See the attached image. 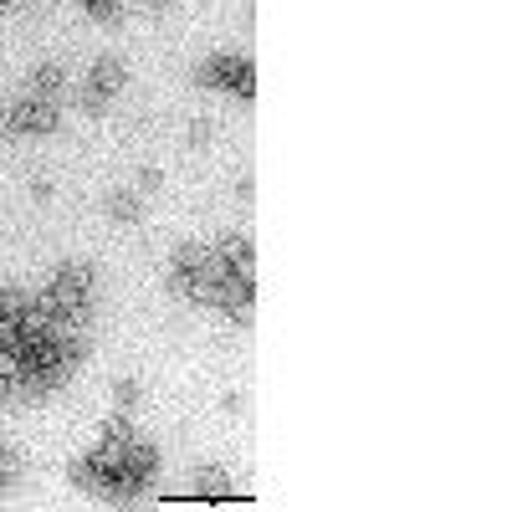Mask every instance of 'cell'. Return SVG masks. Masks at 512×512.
<instances>
[{"label": "cell", "mask_w": 512, "mask_h": 512, "mask_svg": "<svg viewBox=\"0 0 512 512\" xmlns=\"http://www.w3.org/2000/svg\"><path fill=\"white\" fill-rule=\"evenodd\" d=\"M11 6H16V0H0V11H11Z\"/></svg>", "instance_id": "19"}, {"label": "cell", "mask_w": 512, "mask_h": 512, "mask_svg": "<svg viewBox=\"0 0 512 512\" xmlns=\"http://www.w3.org/2000/svg\"><path fill=\"white\" fill-rule=\"evenodd\" d=\"M128 82V67L118 62V57H98L93 62V72H88V88L77 93V103L88 108V113H103L108 103H113V93Z\"/></svg>", "instance_id": "3"}, {"label": "cell", "mask_w": 512, "mask_h": 512, "mask_svg": "<svg viewBox=\"0 0 512 512\" xmlns=\"http://www.w3.org/2000/svg\"><path fill=\"white\" fill-rule=\"evenodd\" d=\"M200 88H226V93H241V98H251L256 93V67L246 62V57H231V52H221V57H210L205 67H200Z\"/></svg>", "instance_id": "2"}, {"label": "cell", "mask_w": 512, "mask_h": 512, "mask_svg": "<svg viewBox=\"0 0 512 512\" xmlns=\"http://www.w3.org/2000/svg\"><path fill=\"white\" fill-rule=\"evenodd\" d=\"M149 6H175V0H149Z\"/></svg>", "instance_id": "18"}, {"label": "cell", "mask_w": 512, "mask_h": 512, "mask_svg": "<svg viewBox=\"0 0 512 512\" xmlns=\"http://www.w3.org/2000/svg\"><path fill=\"white\" fill-rule=\"evenodd\" d=\"M67 477H72V487H98V466H93V456H77L72 466H67Z\"/></svg>", "instance_id": "11"}, {"label": "cell", "mask_w": 512, "mask_h": 512, "mask_svg": "<svg viewBox=\"0 0 512 512\" xmlns=\"http://www.w3.org/2000/svg\"><path fill=\"white\" fill-rule=\"evenodd\" d=\"M47 297H52V308L62 313V323H67V328H82V323L93 318L98 272H93L88 262H62V267L52 272V287H47Z\"/></svg>", "instance_id": "1"}, {"label": "cell", "mask_w": 512, "mask_h": 512, "mask_svg": "<svg viewBox=\"0 0 512 512\" xmlns=\"http://www.w3.org/2000/svg\"><path fill=\"white\" fill-rule=\"evenodd\" d=\"M185 139H190V149H205L210 139H216V123H210V118H195V123L185 128Z\"/></svg>", "instance_id": "12"}, {"label": "cell", "mask_w": 512, "mask_h": 512, "mask_svg": "<svg viewBox=\"0 0 512 512\" xmlns=\"http://www.w3.org/2000/svg\"><path fill=\"white\" fill-rule=\"evenodd\" d=\"M128 441H134V425H128L123 415H113V420H103V436H98V446H113V451H123Z\"/></svg>", "instance_id": "9"}, {"label": "cell", "mask_w": 512, "mask_h": 512, "mask_svg": "<svg viewBox=\"0 0 512 512\" xmlns=\"http://www.w3.org/2000/svg\"><path fill=\"white\" fill-rule=\"evenodd\" d=\"M26 303H31L26 292H16V287H0V323H21Z\"/></svg>", "instance_id": "10"}, {"label": "cell", "mask_w": 512, "mask_h": 512, "mask_svg": "<svg viewBox=\"0 0 512 512\" xmlns=\"http://www.w3.org/2000/svg\"><path fill=\"white\" fill-rule=\"evenodd\" d=\"M103 210H108L113 221H123V226H134V221L144 216V200H139L134 190H118V195H108V205H103Z\"/></svg>", "instance_id": "8"}, {"label": "cell", "mask_w": 512, "mask_h": 512, "mask_svg": "<svg viewBox=\"0 0 512 512\" xmlns=\"http://www.w3.org/2000/svg\"><path fill=\"white\" fill-rule=\"evenodd\" d=\"M221 256V262L231 267V272H256V251H251V236H221L216 246H210Z\"/></svg>", "instance_id": "5"}, {"label": "cell", "mask_w": 512, "mask_h": 512, "mask_svg": "<svg viewBox=\"0 0 512 512\" xmlns=\"http://www.w3.org/2000/svg\"><path fill=\"white\" fill-rule=\"evenodd\" d=\"M159 185H164V175H159L154 164H144V169H139V190H159Z\"/></svg>", "instance_id": "16"}, {"label": "cell", "mask_w": 512, "mask_h": 512, "mask_svg": "<svg viewBox=\"0 0 512 512\" xmlns=\"http://www.w3.org/2000/svg\"><path fill=\"white\" fill-rule=\"evenodd\" d=\"M82 6H88V16H93V21H118V16H123L118 0H82Z\"/></svg>", "instance_id": "13"}, {"label": "cell", "mask_w": 512, "mask_h": 512, "mask_svg": "<svg viewBox=\"0 0 512 512\" xmlns=\"http://www.w3.org/2000/svg\"><path fill=\"white\" fill-rule=\"evenodd\" d=\"M195 492L210 497V502H226L236 487H231V477L221 472V466H200V472H195Z\"/></svg>", "instance_id": "6"}, {"label": "cell", "mask_w": 512, "mask_h": 512, "mask_svg": "<svg viewBox=\"0 0 512 512\" xmlns=\"http://www.w3.org/2000/svg\"><path fill=\"white\" fill-rule=\"evenodd\" d=\"M11 482H16V456H11L6 446H0V492H6Z\"/></svg>", "instance_id": "15"}, {"label": "cell", "mask_w": 512, "mask_h": 512, "mask_svg": "<svg viewBox=\"0 0 512 512\" xmlns=\"http://www.w3.org/2000/svg\"><path fill=\"white\" fill-rule=\"evenodd\" d=\"M113 400H118V410H134L139 405V384L134 379H118L113 384Z\"/></svg>", "instance_id": "14"}, {"label": "cell", "mask_w": 512, "mask_h": 512, "mask_svg": "<svg viewBox=\"0 0 512 512\" xmlns=\"http://www.w3.org/2000/svg\"><path fill=\"white\" fill-rule=\"evenodd\" d=\"M62 88H67V72H62L57 62H47V67L31 72V98H57Z\"/></svg>", "instance_id": "7"}, {"label": "cell", "mask_w": 512, "mask_h": 512, "mask_svg": "<svg viewBox=\"0 0 512 512\" xmlns=\"http://www.w3.org/2000/svg\"><path fill=\"white\" fill-rule=\"evenodd\" d=\"M0 139H16V123H11V108L0 113Z\"/></svg>", "instance_id": "17"}, {"label": "cell", "mask_w": 512, "mask_h": 512, "mask_svg": "<svg viewBox=\"0 0 512 512\" xmlns=\"http://www.w3.org/2000/svg\"><path fill=\"white\" fill-rule=\"evenodd\" d=\"M11 123H16V134H52V128L62 123V113H57V103L52 98H21L16 108H11Z\"/></svg>", "instance_id": "4"}]
</instances>
